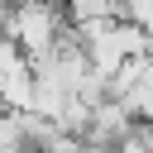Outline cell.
Listing matches in <instances>:
<instances>
[{
    "label": "cell",
    "mask_w": 153,
    "mask_h": 153,
    "mask_svg": "<svg viewBox=\"0 0 153 153\" xmlns=\"http://www.w3.org/2000/svg\"><path fill=\"white\" fill-rule=\"evenodd\" d=\"M0 67H5V110H33V91H38V72L33 57L5 38L0 48Z\"/></svg>",
    "instance_id": "3957f363"
},
{
    "label": "cell",
    "mask_w": 153,
    "mask_h": 153,
    "mask_svg": "<svg viewBox=\"0 0 153 153\" xmlns=\"http://www.w3.org/2000/svg\"><path fill=\"white\" fill-rule=\"evenodd\" d=\"M72 19L62 10V0H29V5H14L5 10V38L19 43L29 57H48L53 48H62Z\"/></svg>",
    "instance_id": "6da1fadb"
},
{
    "label": "cell",
    "mask_w": 153,
    "mask_h": 153,
    "mask_svg": "<svg viewBox=\"0 0 153 153\" xmlns=\"http://www.w3.org/2000/svg\"><path fill=\"white\" fill-rule=\"evenodd\" d=\"M110 96L124 100L134 120H153V57H129L110 76Z\"/></svg>",
    "instance_id": "7a4b0ae2"
}]
</instances>
